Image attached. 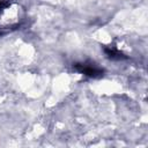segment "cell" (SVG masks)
Masks as SVG:
<instances>
[{
  "label": "cell",
  "instance_id": "7a4b0ae2",
  "mask_svg": "<svg viewBox=\"0 0 148 148\" xmlns=\"http://www.w3.org/2000/svg\"><path fill=\"white\" fill-rule=\"evenodd\" d=\"M104 52H105L106 57L112 59V60H124V59H127V57L123 52H120L119 50H117L116 47H112V46L104 47Z\"/></svg>",
  "mask_w": 148,
  "mask_h": 148
},
{
  "label": "cell",
  "instance_id": "6da1fadb",
  "mask_svg": "<svg viewBox=\"0 0 148 148\" xmlns=\"http://www.w3.org/2000/svg\"><path fill=\"white\" fill-rule=\"evenodd\" d=\"M73 68L76 72L83 74L84 76H88L91 79H98L104 75V69L99 67L97 64L89 61V60L83 61V62H76L73 65Z\"/></svg>",
  "mask_w": 148,
  "mask_h": 148
}]
</instances>
